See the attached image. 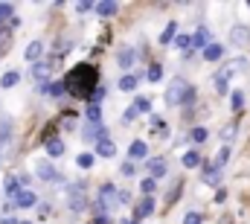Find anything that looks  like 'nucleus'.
I'll return each mask as SVG.
<instances>
[{
  "mask_svg": "<svg viewBox=\"0 0 250 224\" xmlns=\"http://www.w3.org/2000/svg\"><path fill=\"white\" fill-rule=\"evenodd\" d=\"M99 73H96V67L93 64H79L76 70H70V76L64 79V85H67V90L73 93V96H93L90 90H96L99 85Z\"/></svg>",
  "mask_w": 250,
  "mask_h": 224,
  "instance_id": "1",
  "label": "nucleus"
},
{
  "mask_svg": "<svg viewBox=\"0 0 250 224\" xmlns=\"http://www.w3.org/2000/svg\"><path fill=\"white\" fill-rule=\"evenodd\" d=\"M166 102L169 105H189V102H195V88L189 85L187 79H172V85L166 90Z\"/></svg>",
  "mask_w": 250,
  "mask_h": 224,
  "instance_id": "2",
  "label": "nucleus"
},
{
  "mask_svg": "<svg viewBox=\"0 0 250 224\" xmlns=\"http://www.w3.org/2000/svg\"><path fill=\"white\" fill-rule=\"evenodd\" d=\"M67 201H70V210H73V213L87 210V192H84V186H82V183L70 186V189H67Z\"/></svg>",
  "mask_w": 250,
  "mask_h": 224,
  "instance_id": "3",
  "label": "nucleus"
},
{
  "mask_svg": "<svg viewBox=\"0 0 250 224\" xmlns=\"http://www.w3.org/2000/svg\"><path fill=\"white\" fill-rule=\"evenodd\" d=\"M230 44H233V47H248L250 44V26L236 23V26L230 29Z\"/></svg>",
  "mask_w": 250,
  "mask_h": 224,
  "instance_id": "4",
  "label": "nucleus"
},
{
  "mask_svg": "<svg viewBox=\"0 0 250 224\" xmlns=\"http://www.w3.org/2000/svg\"><path fill=\"white\" fill-rule=\"evenodd\" d=\"M50 73H53V61H38V64H32V79H35V82H47Z\"/></svg>",
  "mask_w": 250,
  "mask_h": 224,
  "instance_id": "5",
  "label": "nucleus"
},
{
  "mask_svg": "<svg viewBox=\"0 0 250 224\" xmlns=\"http://www.w3.org/2000/svg\"><path fill=\"white\" fill-rule=\"evenodd\" d=\"M38 204V198H35V192H29V189H23L18 198H15V210H32Z\"/></svg>",
  "mask_w": 250,
  "mask_h": 224,
  "instance_id": "6",
  "label": "nucleus"
},
{
  "mask_svg": "<svg viewBox=\"0 0 250 224\" xmlns=\"http://www.w3.org/2000/svg\"><path fill=\"white\" fill-rule=\"evenodd\" d=\"M35 172H38V178H41V180H62V175H59L56 169L50 166L47 160H41V163H38V169H35Z\"/></svg>",
  "mask_w": 250,
  "mask_h": 224,
  "instance_id": "7",
  "label": "nucleus"
},
{
  "mask_svg": "<svg viewBox=\"0 0 250 224\" xmlns=\"http://www.w3.org/2000/svg\"><path fill=\"white\" fill-rule=\"evenodd\" d=\"M41 53H44V44H41V41H32L23 56H26V61H35V64H38V61H41Z\"/></svg>",
  "mask_w": 250,
  "mask_h": 224,
  "instance_id": "8",
  "label": "nucleus"
},
{
  "mask_svg": "<svg viewBox=\"0 0 250 224\" xmlns=\"http://www.w3.org/2000/svg\"><path fill=\"white\" fill-rule=\"evenodd\" d=\"M245 67H248V61H245V58H236V61H230V64H227V67H224V70H221L218 76H224V79H230L233 73H239V70H245Z\"/></svg>",
  "mask_w": 250,
  "mask_h": 224,
  "instance_id": "9",
  "label": "nucleus"
},
{
  "mask_svg": "<svg viewBox=\"0 0 250 224\" xmlns=\"http://www.w3.org/2000/svg\"><path fill=\"white\" fill-rule=\"evenodd\" d=\"M96 152H99L102 157H114V155H117V146H114L108 137H102V140L96 143Z\"/></svg>",
  "mask_w": 250,
  "mask_h": 224,
  "instance_id": "10",
  "label": "nucleus"
},
{
  "mask_svg": "<svg viewBox=\"0 0 250 224\" xmlns=\"http://www.w3.org/2000/svg\"><path fill=\"white\" fill-rule=\"evenodd\" d=\"M3 192H6L9 198H18V195H21L23 189H21V183H18V178H6V180H3Z\"/></svg>",
  "mask_w": 250,
  "mask_h": 224,
  "instance_id": "11",
  "label": "nucleus"
},
{
  "mask_svg": "<svg viewBox=\"0 0 250 224\" xmlns=\"http://www.w3.org/2000/svg\"><path fill=\"white\" fill-rule=\"evenodd\" d=\"M151 213H154V201H151V198H143V201L137 204L134 219H146V216H151Z\"/></svg>",
  "mask_w": 250,
  "mask_h": 224,
  "instance_id": "12",
  "label": "nucleus"
},
{
  "mask_svg": "<svg viewBox=\"0 0 250 224\" xmlns=\"http://www.w3.org/2000/svg\"><path fill=\"white\" fill-rule=\"evenodd\" d=\"M204 58H207V61H221V58H224V47H221V44H209V47L204 50Z\"/></svg>",
  "mask_w": 250,
  "mask_h": 224,
  "instance_id": "13",
  "label": "nucleus"
},
{
  "mask_svg": "<svg viewBox=\"0 0 250 224\" xmlns=\"http://www.w3.org/2000/svg\"><path fill=\"white\" fill-rule=\"evenodd\" d=\"M41 90H44L47 96H62L64 90H67V85H64V82H47Z\"/></svg>",
  "mask_w": 250,
  "mask_h": 224,
  "instance_id": "14",
  "label": "nucleus"
},
{
  "mask_svg": "<svg viewBox=\"0 0 250 224\" xmlns=\"http://www.w3.org/2000/svg\"><path fill=\"white\" fill-rule=\"evenodd\" d=\"M117 9H120V6H117L114 0H105V3H96V12H99L102 18H111V15H117Z\"/></svg>",
  "mask_w": 250,
  "mask_h": 224,
  "instance_id": "15",
  "label": "nucleus"
},
{
  "mask_svg": "<svg viewBox=\"0 0 250 224\" xmlns=\"http://www.w3.org/2000/svg\"><path fill=\"white\" fill-rule=\"evenodd\" d=\"M9 47H12V29L0 23V56H3V53H6Z\"/></svg>",
  "mask_w": 250,
  "mask_h": 224,
  "instance_id": "16",
  "label": "nucleus"
},
{
  "mask_svg": "<svg viewBox=\"0 0 250 224\" xmlns=\"http://www.w3.org/2000/svg\"><path fill=\"white\" fill-rule=\"evenodd\" d=\"M47 155L50 157H62L64 155V143L56 137V140H47Z\"/></svg>",
  "mask_w": 250,
  "mask_h": 224,
  "instance_id": "17",
  "label": "nucleus"
},
{
  "mask_svg": "<svg viewBox=\"0 0 250 224\" xmlns=\"http://www.w3.org/2000/svg\"><path fill=\"white\" fill-rule=\"evenodd\" d=\"M128 155L140 160V157H146V155H148V149H146V143H143V140H134V143H131V149H128Z\"/></svg>",
  "mask_w": 250,
  "mask_h": 224,
  "instance_id": "18",
  "label": "nucleus"
},
{
  "mask_svg": "<svg viewBox=\"0 0 250 224\" xmlns=\"http://www.w3.org/2000/svg\"><path fill=\"white\" fill-rule=\"evenodd\" d=\"M148 172H151V178H160V175H166V163H163V157H154V160H148Z\"/></svg>",
  "mask_w": 250,
  "mask_h": 224,
  "instance_id": "19",
  "label": "nucleus"
},
{
  "mask_svg": "<svg viewBox=\"0 0 250 224\" xmlns=\"http://www.w3.org/2000/svg\"><path fill=\"white\" fill-rule=\"evenodd\" d=\"M175 32H178V23L172 21V23L163 29V35H160V44H163V47H169V44H172V38H175Z\"/></svg>",
  "mask_w": 250,
  "mask_h": 224,
  "instance_id": "20",
  "label": "nucleus"
},
{
  "mask_svg": "<svg viewBox=\"0 0 250 224\" xmlns=\"http://www.w3.org/2000/svg\"><path fill=\"white\" fill-rule=\"evenodd\" d=\"M134 88H137V76H131V73H123V79H120V90L131 93Z\"/></svg>",
  "mask_w": 250,
  "mask_h": 224,
  "instance_id": "21",
  "label": "nucleus"
},
{
  "mask_svg": "<svg viewBox=\"0 0 250 224\" xmlns=\"http://www.w3.org/2000/svg\"><path fill=\"white\" fill-rule=\"evenodd\" d=\"M12 140V122L9 119H0V146H6Z\"/></svg>",
  "mask_w": 250,
  "mask_h": 224,
  "instance_id": "22",
  "label": "nucleus"
},
{
  "mask_svg": "<svg viewBox=\"0 0 250 224\" xmlns=\"http://www.w3.org/2000/svg\"><path fill=\"white\" fill-rule=\"evenodd\" d=\"M192 47H201V50H207V47H209V38H207V32H204V29H198V32L192 35Z\"/></svg>",
  "mask_w": 250,
  "mask_h": 224,
  "instance_id": "23",
  "label": "nucleus"
},
{
  "mask_svg": "<svg viewBox=\"0 0 250 224\" xmlns=\"http://www.w3.org/2000/svg\"><path fill=\"white\" fill-rule=\"evenodd\" d=\"M184 166L187 169L201 166V155H198V152H187V155H184Z\"/></svg>",
  "mask_w": 250,
  "mask_h": 224,
  "instance_id": "24",
  "label": "nucleus"
},
{
  "mask_svg": "<svg viewBox=\"0 0 250 224\" xmlns=\"http://www.w3.org/2000/svg\"><path fill=\"white\" fill-rule=\"evenodd\" d=\"M87 122H90V125H99V122H102V111H99V105H90V108H87Z\"/></svg>",
  "mask_w": 250,
  "mask_h": 224,
  "instance_id": "25",
  "label": "nucleus"
},
{
  "mask_svg": "<svg viewBox=\"0 0 250 224\" xmlns=\"http://www.w3.org/2000/svg\"><path fill=\"white\" fill-rule=\"evenodd\" d=\"M117 61H120V67H131L134 64V50H120Z\"/></svg>",
  "mask_w": 250,
  "mask_h": 224,
  "instance_id": "26",
  "label": "nucleus"
},
{
  "mask_svg": "<svg viewBox=\"0 0 250 224\" xmlns=\"http://www.w3.org/2000/svg\"><path fill=\"white\" fill-rule=\"evenodd\" d=\"M160 76H163L160 64H151V67H148V73H146V79H148V82H160Z\"/></svg>",
  "mask_w": 250,
  "mask_h": 224,
  "instance_id": "27",
  "label": "nucleus"
},
{
  "mask_svg": "<svg viewBox=\"0 0 250 224\" xmlns=\"http://www.w3.org/2000/svg\"><path fill=\"white\" fill-rule=\"evenodd\" d=\"M15 85H18V73H3L0 88H15Z\"/></svg>",
  "mask_w": 250,
  "mask_h": 224,
  "instance_id": "28",
  "label": "nucleus"
},
{
  "mask_svg": "<svg viewBox=\"0 0 250 224\" xmlns=\"http://www.w3.org/2000/svg\"><path fill=\"white\" fill-rule=\"evenodd\" d=\"M212 85H215V90H218V96H224V93H227V79H224V76H218V73H215V79H212Z\"/></svg>",
  "mask_w": 250,
  "mask_h": 224,
  "instance_id": "29",
  "label": "nucleus"
},
{
  "mask_svg": "<svg viewBox=\"0 0 250 224\" xmlns=\"http://www.w3.org/2000/svg\"><path fill=\"white\" fill-rule=\"evenodd\" d=\"M140 189H143V192H146V195H148V198H151V192H154V189H157V180H154V178H146V180H143V183H140Z\"/></svg>",
  "mask_w": 250,
  "mask_h": 224,
  "instance_id": "30",
  "label": "nucleus"
},
{
  "mask_svg": "<svg viewBox=\"0 0 250 224\" xmlns=\"http://www.w3.org/2000/svg\"><path fill=\"white\" fill-rule=\"evenodd\" d=\"M227 157H230V149L224 146V149H221V152L215 155V163H212V166H215V169H221V166H224V163H227Z\"/></svg>",
  "mask_w": 250,
  "mask_h": 224,
  "instance_id": "31",
  "label": "nucleus"
},
{
  "mask_svg": "<svg viewBox=\"0 0 250 224\" xmlns=\"http://www.w3.org/2000/svg\"><path fill=\"white\" fill-rule=\"evenodd\" d=\"M189 137H192V143H204L207 140V128H192Z\"/></svg>",
  "mask_w": 250,
  "mask_h": 224,
  "instance_id": "32",
  "label": "nucleus"
},
{
  "mask_svg": "<svg viewBox=\"0 0 250 224\" xmlns=\"http://www.w3.org/2000/svg\"><path fill=\"white\" fill-rule=\"evenodd\" d=\"M175 47H181V50H189V47H192V38H189V35H178V38H175Z\"/></svg>",
  "mask_w": 250,
  "mask_h": 224,
  "instance_id": "33",
  "label": "nucleus"
},
{
  "mask_svg": "<svg viewBox=\"0 0 250 224\" xmlns=\"http://www.w3.org/2000/svg\"><path fill=\"white\" fill-rule=\"evenodd\" d=\"M102 99H105V85H102V88H96V90H93V96H90V105H99V102H102Z\"/></svg>",
  "mask_w": 250,
  "mask_h": 224,
  "instance_id": "34",
  "label": "nucleus"
},
{
  "mask_svg": "<svg viewBox=\"0 0 250 224\" xmlns=\"http://www.w3.org/2000/svg\"><path fill=\"white\" fill-rule=\"evenodd\" d=\"M76 163H79L82 169H90V166H93V155H79V160H76Z\"/></svg>",
  "mask_w": 250,
  "mask_h": 224,
  "instance_id": "35",
  "label": "nucleus"
},
{
  "mask_svg": "<svg viewBox=\"0 0 250 224\" xmlns=\"http://www.w3.org/2000/svg\"><path fill=\"white\" fill-rule=\"evenodd\" d=\"M12 12H15L12 3H0V21H3V18H12Z\"/></svg>",
  "mask_w": 250,
  "mask_h": 224,
  "instance_id": "36",
  "label": "nucleus"
},
{
  "mask_svg": "<svg viewBox=\"0 0 250 224\" xmlns=\"http://www.w3.org/2000/svg\"><path fill=\"white\" fill-rule=\"evenodd\" d=\"M242 105H245V93H242V90H236V93H233V108L239 111Z\"/></svg>",
  "mask_w": 250,
  "mask_h": 224,
  "instance_id": "37",
  "label": "nucleus"
},
{
  "mask_svg": "<svg viewBox=\"0 0 250 224\" xmlns=\"http://www.w3.org/2000/svg\"><path fill=\"white\" fill-rule=\"evenodd\" d=\"M184 224H201V213H187L184 216Z\"/></svg>",
  "mask_w": 250,
  "mask_h": 224,
  "instance_id": "38",
  "label": "nucleus"
},
{
  "mask_svg": "<svg viewBox=\"0 0 250 224\" xmlns=\"http://www.w3.org/2000/svg\"><path fill=\"white\" fill-rule=\"evenodd\" d=\"M134 108H137V111H151V102H148V99H137Z\"/></svg>",
  "mask_w": 250,
  "mask_h": 224,
  "instance_id": "39",
  "label": "nucleus"
},
{
  "mask_svg": "<svg viewBox=\"0 0 250 224\" xmlns=\"http://www.w3.org/2000/svg\"><path fill=\"white\" fill-rule=\"evenodd\" d=\"M137 113H140L137 108H128V111L123 113V122H134V119H137Z\"/></svg>",
  "mask_w": 250,
  "mask_h": 224,
  "instance_id": "40",
  "label": "nucleus"
},
{
  "mask_svg": "<svg viewBox=\"0 0 250 224\" xmlns=\"http://www.w3.org/2000/svg\"><path fill=\"white\" fill-rule=\"evenodd\" d=\"M76 9H79V12H90V9H93V3H87V0H84V3H79Z\"/></svg>",
  "mask_w": 250,
  "mask_h": 224,
  "instance_id": "41",
  "label": "nucleus"
},
{
  "mask_svg": "<svg viewBox=\"0 0 250 224\" xmlns=\"http://www.w3.org/2000/svg\"><path fill=\"white\" fill-rule=\"evenodd\" d=\"M120 172H123V175H134V166H131V163H123V166H120Z\"/></svg>",
  "mask_w": 250,
  "mask_h": 224,
  "instance_id": "42",
  "label": "nucleus"
},
{
  "mask_svg": "<svg viewBox=\"0 0 250 224\" xmlns=\"http://www.w3.org/2000/svg\"><path fill=\"white\" fill-rule=\"evenodd\" d=\"M3 224H18L15 219H3Z\"/></svg>",
  "mask_w": 250,
  "mask_h": 224,
  "instance_id": "43",
  "label": "nucleus"
},
{
  "mask_svg": "<svg viewBox=\"0 0 250 224\" xmlns=\"http://www.w3.org/2000/svg\"><path fill=\"white\" fill-rule=\"evenodd\" d=\"M123 224H137V219H128V222H123Z\"/></svg>",
  "mask_w": 250,
  "mask_h": 224,
  "instance_id": "44",
  "label": "nucleus"
},
{
  "mask_svg": "<svg viewBox=\"0 0 250 224\" xmlns=\"http://www.w3.org/2000/svg\"><path fill=\"white\" fill-rule=\"evenodd\" d=\"M23 224H26V222H23Z\"/></svg>",
  "mask_w": 250,
  "mask_h": 224,
  "instance_id": "45",
  "label": "nucleus"
}]
</instances>
